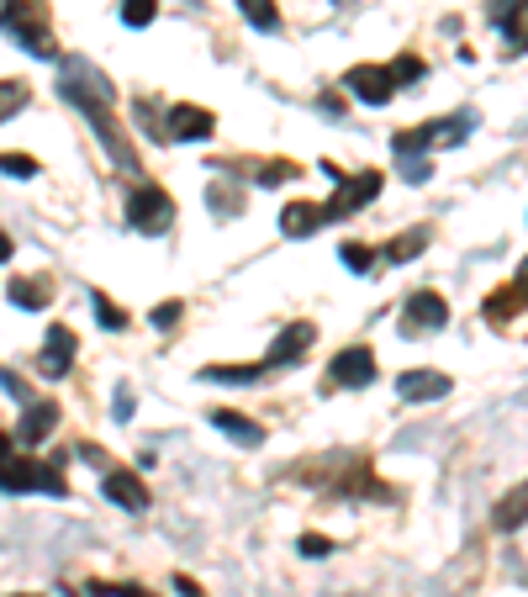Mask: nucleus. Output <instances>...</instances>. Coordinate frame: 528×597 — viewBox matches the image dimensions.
<instances>
[{
	"label": "nucleus",
	"instance_id": "nucleus-1",
	"mask_svg": "<svg viewBox=\"0 0 528 597\" xmlns=\"http://www.w3.org/2000/svg\"><path fill=\"white\" fill-rule=\"evenodd\" d=\"M59 90H64V101L69 106H80L90 127H96V138L111 148V159L122 164V170H132V154H127V143L117 133V117H111V101H117V90H111V80L90 64V59H59Z\"/></svg>",
	"mask_w": 528,
	"mask_h": 597
},
{
	"label": "nucleus",
	"instance_id": "nucleus-2",
	"mask_svg": "<svg viewBox=\"0 0 528 597\" xmlns=\"http://www.w3.org/2000/svg\"><path fill=\"white\" fill-rule=\"evenodd\" d=\"M470 127H476V111H449V117L439 122H428V127H407V133H396L391 148H396V159H428V148H455L470 138Z\"/></svg>",
	"mask_w": 528,
	"mask_h": 597
},
{
	"label": "nucleus",
	"instance_id": "nucleus-3",
	"mask_svg": "<svg viewBox=\"0 0 528 597\" xmlns=\"http://www.w3.org/2000/svg\"><path fill=\"white\" fill-rule=\"evenodd\" d=\"M0 32H11L27 53H37V59H59V48H53V37L43 27V6H37V0H11V6L0 11Z\"/></svg>",
	"mask_w": 528,
	"mask_h": 597
},
{
	"label": "nucleus",
	"instance_id": "nucleus-4",
	"mask_svg": "<svg viewBox=\"0 0 528 597\" xmlns=\"http://www.w3.org/2000/svg\"><path fill=\"white\" fill-rule=\"evenodd\" d=\"M0 492H48V497H64L69 481L43 460H6L0 465Z\"/></svg>",
	"mask_w": 528,
	"mask_h": 597
},
{
	"label": "nucleus",
	"instance_id": "nucleus-5",
	"mask_svg": "<svg viewBox=\"0 0 528 597\" xmlns=\"http://www.w3.org/2000/svg\"><path fill=\"white\" fill-rule=\"evenodd\" d=\"M127 222L138 233H169V222H175V201H169V191H159V185H132Z\"/></svg>",
	"mask_w": 528,
	"mask_h": 597
},
{
	"label": "nucleus",
	"instance_id": "nucleus-6",
	"mask_svg": "<svg viewBox=\"0 0 528 597\" xmlns=\"http://www.w3.org/2000/svg\"><path fill=\"white\" fill-rule=\"evenodd\" d=\"M375 196H381V175H375V170L344 175V180H338V191H333V201L323 207V217H328V222H338V217H354L360 207H370Z\"/></svg>",
	"mask_w": 528,
	"mask_h": 597
},
{
	"label": "nucleus",
	"instance_id": "nucleus-7",
	"mask_svg": "<svg viewBox=\"0 0 528 597\" xmlns=\"http://www.w3.org/2000/svg\"><path fill=\"white\" fill-rule=\"evenodd\" d=\"M323 381H328V391H360V386H370V381H375V354H370L365 344L338 349Z\"/></svg>",
	"mask_w": 528,
	"mask_h": 597
},
{
	"label": "nucleus",
	"instance_id": "nucleus-8",
	"mask_svg": "<svg viewBox=\"0 0 528 597\" xmlns=\"http://www.w3.org/2000/svg\"><path fill=\"white\" fill-rule=\"evenodd\" d=\"M217 133V117L206 106H191V101H175L164 111V138H175V143H201V138H212Z\"/></svg>",
	"mask_w": 528,
	"mask_h": 597
},
{
	"label": "nucleus",
	"instance_id": "nucleus-9",
	"mask_svg": "<svg viewBox=\"0 0 528 597\" xmlns=\"http://www.w3.org/2000/svg\"><path fill=\"white\" fill-rule=\"evenodd\" d=\"M492 6V22L502 27V53L507 59H518V53H528V0H486Z\"/></svg>",
	"mask_w": 528,
	"mask_h": 597
},
{
	"label": "nucleus",
	"instance_id": "nucleus-10",
	"mask_svg": "<svg viewBox=\"0 0 528 597\" xmlns=\"http://www.w3.org/2000/svg\"><path fill=\"white\" fill-rule=\"evenodd\" d=\"M344 85L360 96L365 106H386L391 96H396V80H391V69H381V64H354L349 74H344Z\"/></svg>",
	"mask_w": 528,
	"mask_h": 597
},
{
	"label": "nucleus",
	"instance_id": "nucleus-11",
	"mask_svg": "<svg viewBox=\"0 0 528 597\" xmlns=\"http://www.w3.org/2000/svg\"><path fill=\"white\" fill-rule=\"evenodd\" d=\"M444 323H449V307H444L433 291H412V296H407L402 333H439Z\"/></svg>",
	"mask_w": 528,
	"mask_h": 597
},
{
	"label": "nucleus",
	"instance_id": "nucleus-12",
	"mask_svg": "<svg viewBox=\"0 0 528 597\" xmlns=\"http://www.w3.org/2000/svg\"><path fill=\"white\" fill-rule=\"evenodd\" d=\"M449 381L444 370H402L396 376V397L402 402H439V397H449Z\"/></svg>",
	"mask_w": 528,
	"mask_h": 597
},
{
	"label": "nucleus",
	"instance_id": "nucleus-13",
	"mask_svg": "<svg viewBox=\"0 0 528 597\" xmlns=\"http://www.w3.org/2000/svg\"><path fill=\"white\" fill-rule=\"evenodd\" d=\"M312 339H317V328H312V323H291V328H286V333H280V339L270 344V354H264V365H270V370H280V365L301 360V354L312 349Z\"/></svg>",
	"mask_w": 528,
	"mask_h": 597
},
{
	"label": "nucleus",
	"instance_id": "nucleus-14",
	"mask_svg": "<svg viewBox=\"0 0 528 597\" xmlns=\"http://www.w3.org/2000/svg\"><path fill=\"white\" fill-rule=\"evenodd\" d=\"M43 376L48 381H59V376H69V365H74V333L64 328V323H53L48 328V344H43Z\"/></svg>",
	"mask_w": 528,
	"mask_h": 597
},
{
	"label": "nucleus",
	"instance_id": "nucleus-15",
	"mask_svg": "<svg viewBox=\"0 0 528 597\" xmlns=\"http://www.w3.org/2000/svg\"><path fill=\"white\" fill-rule=\"evenodd\" d=\"M106 497L117 502V508H127V513H148V487L132 471H111L106 476Z\"/></svg>",
	"mask_w": 528,
	"mask_h": 597
},
{
	"label": "nucleus",
	"instance_id": "nucleus-16",
	"mask_svg": "<svg viewBox=\"0 0 528 597\" xmlns=\"http://www.w3.org/2000/svg\"><path fill=\"white\" fill-rule=\"evenodd\" d=\"M212 428H222L233 444H243V450H254V444H264V428L254 418L233 413V407H212Z\"/></svg>",
	"mask_w": 528,
	"mask_h": 597
},
{
	"label": "nucleus",
	"instance_id": "nucleus-17",
	"mask_svg": "<svg viewBox=\"0 0 528 597\" xmlns=\"http://www.w3.org/2000/svg\"><path fill=\"white\" fill-rule=\"evenodd\" d=\"M53 428H59V407H53V402H32L27 413H22V428H16V439H22V444H43Z\"/></svg>",
	"mask_w": 528,
	"mask_h": 597
},
{
	"label": "nucleus",
	"instance_id": "nucleus-18",
	"mask_svg": "<svg viewBox=\"0 0 528 597\" xmlns=\"http://www.w3.org/2000/svg\"><path fill=\"white\" fill-rule=\"evenodd\" d=\"M323 207H312V201H291V207L286 212H280V233H286V238H307V233H317V228H323Z\"/></svg>",
	"mask_w": 528,
	"mask_h": 597
},
{
	"label": "nucleus",
	"instance_id": "nucleus-19",
	"mask_svg": "<svg viewBox=\"0 0 528 597\" xmlns=\"http://www.w3.org/2000/svg\"><path fill=\"white\" fill-rule=\"evenodd\" d=\"M492 524H497L502 534H513V529H523V524H528V481H518V487L497 502Z\"/></svg>",
	"mask_w": 528,
	"mask_h": 597
},
{
	"label": "nucleus",
	"instance_id": "nucleus-20",
	"mask_svg": "<svg viewBox=\"0 0 528 597\" xmlns=\"http://www.w3.org/2000/svg\"><path fill=\"white\" fill-rule=\"evenodd\" d=\"M423 249H428V228H407V233H396L391 244L381 249V259H386V265H412Z\"/></svg>",
	"mask_w": 528,
	"mask_h": 597
},
{
	"label": "nucleus",
	"instance_id": "nucleus-21",
	"mask_svg": "<svg viewBox=\"0 0 528 597\" xmlns=\"http://www.w3.org/2000/svg\"><path fill=\"white\" fill-rule=\"evenodd\" d=\"M6 296H11L22 312H43V307H48V281H37V275H11Z\"/></svg>",
	"mask_w": 528,
	"mask_h": 597
},
{
	"label": "nucleus",
	"instance_id": "nucleus-22",
	"mask_svg": "<svg viewBox=\"0 0 528 597\" xmlns=\"http://www.w3.org/2000/svg\"><path fill=\"white\" fill-rule=\"evenodd\" d=\"M518 307H528V265L518 270V286H513V291H497V296H492V317L502 323V317L518 312Z\"/></svg>",
	"mask_w": 528,
	"mask_h": 597
},
{
	"label": "nucleus",
	"instance_id": "nucleus-23",
	"mask_svg": "<svg viewBox=\"0 0 528 597\" xmlns=\"http://www.w3.org/2000/svg\"><path fill=\"white\" fill-rule=\"evenodd\" d=\"M270 365H206L201 381H259Z\"/></svg>",
	"mask_w": 528,
	"mask_h": 597
},
{
	"label": "nucleus",
	"instance_id": "nucleus-24",
	"mask_svg": "<svg viewBox=\"0 0 528 597\" xmlns=\"http://www.w3.org/2000/svg\"><path fill=\"white\" fill-rule=\"evenodd\" d=\"M238 6H243V16H249V22H254L259 32H275V27H280L275 0H238Z\"/></svg>",
	"mask_w": 528,
	"mask_h": 597
},
{
	"label": "nucleus",
	"instance_id": "nucleus-25",
	"mask_svg": "<svg viewBox=\"0 0 528 597\" xmlns=\"http://www.w3.org/2000/svg\"><path fill=\"white\" fill-rule=\"evenodd\" d=\"M27 96H32V90H27L22 80H6V85H0V122H11L16 111L27 106Z\"/></svg>",
	"mask_w": 528,
	"mask_h": 597
},
{
	"label": "nucleus",
	"instance_id": "nucleus-26",
	"mask_svg": "<svg viewBox=\"0 0 528 597\" xmlns=\"http://www.w3.org/2000/svg\"><path fill=\"white\" fill-rule=\"evenodd\" d=\"M0 175L32 180V175H37V159H32V154H0Z\"/></svg>",
	"mask_w": 528,
	"mask_h": 597
},
{
	"label": "nucleus",
	"instance_id": "nucleus-27",
	"mask_svg": "<svg viewBox=\"0 0 528 597\" xmlns=\"http://www.w3.org/2000/svg\"><path fill=\"white\" fill-rule=\"evenodd\" d=\"M206 207H217L222 217H238V191L233 185H212V191H206Z\"/></svg>",
	"mask_w": 528,
	"mask_h": 597
},
{
	"label": "nucleus",
	"instance_id": "nucleus-28",
	"mask_svg": "<svg viewBox=\"0 0 528 597\" xmlns=\"http://www.w3.org/2000/svg\"><path fill=\"white\" fill-rule=\"evenodd\" d=\"M122 22L127 27H148L154 22V0H122Z\"/></svg>",
	"mask_w": 528,
	"mask_h": 597
},
{
	"label": "nucleus",
	"instance_id": "nucleus-29",
	"mask_svg": "<svg viewBox=\"0 0 528 597\" xmlns=\"http://www.w3.org/2000/svg\"><path fill=\"white\" fill-rule=\"evenodd\" d=\"M90 302H96V317H101V328H127V312L122 307H111V296H90Z\"/></svg>",
	"mask_w": 528,
	"mask_h": 597
},
{
	"label": "nucleus",
	"instance_id": "nucleus-30",
	"mask_svg": "<svg viewBox=\"0 0 528 597\" xmlns=\"http://www.w3.org/2000/svg\"><path fill=\"white\" fill-rule=\"evenodd\" d=\"M391 80H396V85H412V80H423V59H412V53H402V59L391 64Z\"/></svg>",
	"mask_w": 528,
	"mask_h": 597
},
{
	"label": "nucleus",
	"instance_id": "nucleus-31",
	"mask_svg": "<svg viewBox=\"0 0 528 597\" xmlns=\"http://www.w3.org/2000/svg\"><path fill=\"white\" fill-rule=\"evenodd\" d=\"M301 555H307V561H323V555H333V539L328 534H301Z\"/></svg>",
	"mask_w": 528,
	"mask_h": 597
},
{
	"label": "nucleus",
	"instance_id": "nucleus-32",
	"mask_svg": "<svg viewBox=\"0 0 528 597\" xmlns=\"http://www.w3.org/2000/svg\"><path fill=\"white\" fill-rule=\"evenodd\" d=\"M338 259H344V265H349L354 275H365V270H370V259H375V254H370L365 244H344V254H338Z\"/></svg>",
	"mask_w": 528,
	"mask_h": 597
},
{
	"label": "nucleus",
	"instance_id": "nucleus-33",
	"mask_svg": "<svg viewBox=\"0 0 528 597\" xmlns=\"http://www.w3.org/2000/svg\"><path fill=\"white\" fill-rule=\"evenodd\" d=\"M291 175H301L296 164H286V159H275V164H264L259 170V185H280V180H291Z\"/></svg>",
	"mask_w": 528,
	"mask_h": 597
},
{
	"label": "nucleus",
	"instance_id": "nucleus-34",
	"mask_svg": "<svg viewBox=\"0 0 528 597\" xmlns=\"http://www.w3.org/2000/svg\"><path fill=\"white\" fill-rule=\"evenodd\" d=\"M402 175H407L412 185H423V180L433 175V164H428V159H402Z\"/></svg>",
	"mask_w": 528,
	"mask_h": 597
},
{
	"label": "nucleus",
	"instance_id": "nucleus-35",
	"mask_svg": "<svg viewBox=\"0 0 528 597\" xmlns=\"http://www.w3.org/2000/svg\"><path fill=\"white\" fill-rule=\"evenodd\" d=\"M180 323V302H164V307H154V328H175Z\"/></svg>",
	"mask_w": 528,
	"mask_h": 597
},
{
	"label": "nucleus",
	"instance_id": "nucleus-36",
	"mask_svg": "<svg viewBox=\"0 0 528 597\" xmlns=\"http://www.w3.org/2000/svg\"><path fill=\"white\" fill-rule=\"evenodd\" d=\"M132 407H138V397H132V391L122 386V391H117V402H111V413H117V418L127 423V418H132Z\"/></svg>",
	"mask_w": 528,
	"mask_h": 597
},
{
	"label": "nucleus",
	"instance_id": "nucleus-37",
	"mask_svg": "<svg viewBox=\"0 0 528 597\" xmlns=\"http://www.w3.org/2000/svg\"><path fill=\"white\" fill-rule=\"evenodd\" d=\"M0 386H6L11 397H22V402H27V386H22V376H11V370H0Z\"/></svg>",
	"mask_w": 528,
	"mask_h": 597
},
{
	"label": "nucleus",
	"instance_id": "nucleus-38",
	"mask_svg": "<svg viewBox=\"0 0 528 597\" xmlns=\"http://www.w3.org/2000/svg\"><path fill=\"white\" fill-rule=\"evenodd\" d=\"M175 592H180V597H201V587L191 582V576H175Z\"/></svg>",
	"mask_w": 528,
	"mask_h": 597
},
{
	"label": "nucleus",
	"instance_id": "nucleus-39",
	"mask_svg": "<svg viewBox=\"0 0 528 597\" xmlns=\"http://www.w3.org/2000/svg\"><path fill=\"white\" fill-rule=\"evenodd\" d=\"M117 597H154L148 587H117Z\"/></svg>",
	"mask_w": 528,
	"mask_h": 597
},
{
	"label": "nucleus",
	"instance_id": "nucleus-40",
	"mask_svg": "<svg viewBox=\"0 0 528 597\" xmlns=\"http://www.w3.org/2000/svg\"><path fill=\"white\" fill-rule=\"evenodd\" d=\"M6 259H11V238L0 233V265H6Z\"/></svg>",
	"mask_w": 528,
	"mask_h": 597
},
{
	"label": "nucleus",
	"instance_id": "nucleus-41",
	"mask_svg": "<svg viewBox=\"0 0 528 597\" xmlns=\"http://www.w3.org/2000/svg\"><path fill=\"white\" fill-rule=\"evenodd\" d=\"M6 460H11V439H6V434H0V465H6Z\"/></svg>",
	"mask_w": 528,
	"mask_h": 597
},
{
	"label": "nucleus",
	"instance_id": "nucleus-42",
	"mask_svg": "<svg viewBox=\"0 0 528 597\" xmlns=\"http://www.w3.org/2000/svg\"><path fill=\"white\" fill-rule=\"evenodd\" d=\"M344 6H349V0H344Z\"/></svg>",
	"mask_w": 528,
	"mask_h": 597
},
{
	"label": "nucleus",
	"instance_id": "nucleus-43",
	"mask_svg": "<svg viewBox=\"0 0 528 597\" xmlns=\"http://www.w3.org/2000/svg\"><path fill=\"white\" fill-rule=\"evenodd\" d=\"M22 597H27V592H22Z\"/></svg>",
	"mask_w": 528,
	"mask_h": 597
}]
</instances>
